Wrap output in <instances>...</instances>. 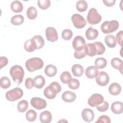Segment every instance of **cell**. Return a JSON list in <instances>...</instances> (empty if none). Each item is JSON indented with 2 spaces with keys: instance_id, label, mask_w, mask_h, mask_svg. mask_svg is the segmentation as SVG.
<instances>
[{
  "instance_id": "6da1fadb",
  "label": "cell",
  "mask_w": 123,
  "mask_h": 123,
  "mask_svg": "<svg viewBox=\"0 0 123 123\" xmlns=\"http://www.w3.org/2000/svg\"><path fill=\"white\" fill-rule=\"evenodd\" d=\"M84 50L86 55L92 57L96 55L103 54L105 51V48L101 42L96 41L86 44L84 47Z\"/></svg>"
},
{
  "instance_id": "7a4b0ae2",
  "label": "cell",
  "mask_w": 123,
  "mask_h": 123,
  "mask_svg": "<svg viewBox=\"0 0 123 123\" xmlns=\"http://www.w3.org/2000/svg\"><path fill=\"white\" fill-rule=\"evenodd\" d=\"M10 74L13 81L17 85H20L23 82L25 72L22 66L19 65L12 66L10 69Z\"/></svg>"
},
{
  "instance_id": "3957f363",
  "label": "cell",
  "mask_w": 123,
  "mask_h": 123,
  "mask_svg": "<svg viewBox=\"0 0 123 123\" xmlns=\"http://www.w3.org/2000/svg\"><path fill=\"white\" fill-rule=\"evenodd\" d=\"M61 90V86L59 83L57 82H52L49 86L44 90V95L48 99L54 98L57 94Z\"/></svg>"
},
{
  "instance_id": "277c9868",
  "label": "cell",
  "mask_w": 123,
  "mask_h": 123,
  "mask_svg": "<svg viewBox=\"0 0 123 123\" xmlns=\"http://www.w3.org/2000/svg\"><path fill=\"white\" fill-rule=\"evenodd\" d=\"M25 65L29 72H33L41 69L44 65V62L41 58L34 57L28 59L25 62Z\"/></svg>"
},
{
  "instance_id": "5b68a950",
  "label": "cell",
  "mask_w": 123,
  "mask_h": 123,
  "mask_svg": "<svg viewBox=\"0 0 123 123\" xmlns=\"http://www.w3.org/2000/svg\"><path fill=\"white\" fill-rule=\"evenodd\" d=\"M119 26V23L116 20L106 21L101 25V30L103 33L108 34L116 31L118 28Z\"/></svg>"
},
{
  "instance_id": "8992f818",
  "label": "cell",
  "mask_w": 123,
  "mask_h": 123,
  "mask_svg": "<svg viewBox=\"0 0 123 123\" xmlns=\"http://www.w3.org/2000/svg\"><path fill=\"white\" fill-rule=\"evenodd\" d=\"M24 92L19 87H15L6 92L5 97L10 101H14L20 99L23 96Z\"/></svg>"
},
{
  "instance_id": "52a82bcc",
  "label": "cell",
  "mask_w": 123,
  "mask_h": 123,
  "mask_svg": "<svg viewBox=\"0 0 123 123\" xmlns=\"http://www.w3.org/2000/svg\"><path fill=\"white\" fill-rule=\"evenodd\" d=\"M86 18L89 24L94 25L98 24L101 21V16L96 9L92 8L89 10Z\"/></svg>"
},
{
  "instance_id": "ba28073f",
  "label": "cell",
  "mask_w": 123,
  "mask_h": 123,
  "mask_svg": "<svg viewBox=\"0 0 123 123\" xmlns=\"http://www.w3.org/2000/svg\"><path fill=\"white\" fill-rule=\"evenodd\" d=\"M71 20L74 26L78 29L83 28L86 25V22L85 18L79 14L75 13L72 15Z\"/></svg>"
},
{
  "instance_id": "9c48e42d",
  "label": "cell",
  "mask_w": 123,
  "mask_h": 123,
  "mask_svg": "<svg viewBox=\"0 0 123 123\" xmlns=\"http://www.w3.org/2000/svg\"><path fill=\"white\" fill-rule=\"evenodd\" d=\"M86 45V41L84 37L80 36H76L72 42V46L75 51H80L84 49Z\"/></svg>"
},
{
  "instance_id": "30bf717a",
  "label": "cell",
  "mask_w": 123,
  "mask_h": 123,
  "mask_svg": "<svg viewBox=\"0 0 123 123\" xmlns=\"http://www.w3.org/2000/svg\"><path fill=\"white\" fill-rule=\"evenodd\" d=\"M103 101L104 98L102 95L98 93H95L88 98L87 102L90 106L94 107L101 104Z\"/></svg>"
},
{
  "instance_id": "8fae6325",
  "label": "cell",
  "mask_w": 123,
  "mask_h": 123,
  "mask_svg": "<svg viewBox=\"0 0 123 123\" xmlns=\"http://www.w3.org/2000/svg\"><path fill=\"white\" fill-rule=\"evenodd\" d=\"M30 103L32 106L38 110L45 108L47 105L46 101L44 99L38 97L32 98Z\"/></svg>"
},
{
  "instance_id": "7c38bea8",
  "label": "cell",
  "mask_w": 123,
  "mask_h": 123,
  "mask_svg": "<svg viewBox=\"0 0 123 123\" xmlns=\"http://www.w3.org/2000/svg\"><path fill=\"white\" fill-rule=\"evenodd\" d=\"M110 77L108 74L105 72H100L96 77L97 83L100 86H105L109 82Z\"/></svg>"
},
{
  "instance_id": "4fadbf2b",
  "label": "cell",
  "mask_w": 123,
  "mask_h": 123,
  "mask_svg": "<svg viewBox=\"0 0 123 123\" xmlns=\"http://www.w3.org/2000/svg\"><path fill=\"white\" fill-rule=\"evenodd\" d=\"M45 35L47 40L50 42H55L58 39L57 30L52 27H48L46 28Z\"/></svg>"
},
{
  "instance_id": "5bb4252c",
  "label": "cell",
  "mask_w": 123,
  "mask_h": 123,
  "mask_svg": "<svg viewBox=\"0 0 123 123\" xmlns=\"http://www.w3.org/2000/svg\"><path fill=\"white\" fill-rule=\"evenodd\" d=\"M81 115L83 120L86 122H91L94 118L93 111L88 108H85L82 111Z\"/></svg>"
},
{
  "instance_id": "9a60e30c",
  "label": "cell",
  "mask_w": 123,
  "mask_h": 123,
  "mask_svg": "<svg viewBox=\"0 0 123 123\" xmlns=\"http://www.w3.org/2000/svg\"><path fill=\"white\" fill-rule=\"evenodd\" d=\"M98 73V69L94 66H90L86 68L85 70L86 76L90 79L95 78Z\"/></svg>"
},
{
  "instance_id": "2e32d148",
  "label": "cell",
  "mask_w": 123,
  "mask_h": 123,
  "mask_svg": "<svg viewBox=\"0 0 123 123\" xmlns=\"http://www.w3.org/2000/svg\"><path fill=\"white\" fill-rule=\"evenodd\" d=\"M24 49L27 52H33L37 49V45L35 40L32 38L25 41L24 44Z\"/></svg>"
},
{
  "instance_id": "e0dca14e",
  "label": "cell",
  "mask_w": 123,
  "mask_h": 123,
  "mask_svg": "<svg viewBox=\"0 0 123 123\" xmlns=\"http://www.w3.org/2000/svg\"><path fill=\"white\" fill-rule=\"evenodd\" d=\"M62 100L66 102H72L76 98V94L70 91H66L63 93L62 96Z\"/></svg>"
},
{
  "instance_id": "ac0fdd59",
  "label": "cell",
  "mask_w": 123,
  "mask_h": 123,
  "mask_svg": "<svg viewBox=\"0 0 123 123\" xmlns=\"http://www.w3.org/2000/svg\"><path fill=\"white\" fill-rule=\"evenodd\" d=\"M111 110L115 114H121L123 111V102L118 101L113 102L111 105Z\"/></svg>"
},
{
  "instance_id": "d6986e66",
  "label": "cell",
  "mask_w": 123,
  "mask_h": 123,
  "mask_svg": "<svg viewBox=\"0 0 123 123\" xmlns=\"http://www.w3.org/2000/svg\"><path fill=\"white\" fill-rule=\"evenodd\" d=\"M111 63L112 67L115 69L118 70L122 74H123V61L121 59L118 58H113L111 59Z\"/></svg>"
},
{
  "instance_id": "ffe728a7",
  "label": "cell",
  "mask_w": 123,
  "mask_h": 123,
  "mask_svg": "<svg viewBox=\"0 0 123 123\" xmlns=\"http://www.w3.org/2000/svg\"><path fill=\"white\" fill-rule=\"evenodd\" d=\"M121 86L117 83L114 82L112 83L109 87V92L111 95L113 96L118 95L121 91Z\"/></svg>"
},
{
  "instance_id": "44dd1931",
  "label": "cell",
  "mask_w": 123,
  "mask_h": 123,
  "mask_svg": "<svg viewBox=\"0 0 123 123\" xmlns=\"http://www.w3.org/2000/svg\"><path fill=\"white\" fill-rule=\"evenodd\" d=\"M39 120L42 123H49L52 120V115L50 111H44L41 112L39 116Z\"/></svg>"
},
{
  "instance_id": "7402d4cb",
  "label": "cell",
  "mask_w": 123,
  "mask_h": 123,
  "mask_svg": "<svg viewBox=\"0 0 123 123\" xmlns=\"http://www.w3.org/2000/svg\"><path fill=\"white\" fill-rule=\"evenodd\" d=\"M98 35V32L97 29L92 27H89L86 32V37L88 40H92L95 39Z\"/></svg>"
},
{
  "instance_id": "603a6c76",
  "label": "cell",
  "mask_w": 123,
  "mask_h": 123,
  "mask_svg": "<svg viewBox=\"0 0 123 123\" xmlns=\"http://www.w3.org/2000/svg\"><path fill=\"white\" fill-rule=\"evenodd\" d=\"M34 86L37 88H42L45 84V79L41 75L36 76L33 79Z\"/></svg>"
},
{
  "instance_id": "cb8c5ba5",
  "label": "cell",
  "mask_w": 123,
  "mask_h": 123,
  "mask_svg": "<svg viewBox=\"0 0 123 123\" xmlns=\"http://www.w3.org/2000/svg\"><path fill=\"white\" fill-rule=\"evenodd\" d=\"M104 41L106 44L109 48H113L116 46L117 42L115 37L112 35H107L105 37Z\"/></svg>"
},
{
  "instance_id": "d4e9b609",
  "label": "cell",
  "mask_w": 123,
  "mask_h": 123,
  "mask_svg": "<svg viewBox=\"0 0 123 123\" xmlns=\"http://www.w3.org/2000/svg\"><path fill=\"white\" fill-rule=\"evenodd\" d=\"M45 73L48 77L55 76L57 72V69L55 66L52 64H48L45 68Z\"/></svg>"
},
{
  "instance_id": "484cf974",
  "label": "cell",
  "mask_w": 123,
  "mask_h": 123,
  "mask_svg": "<svg viewBox=\"0 0 123 123\" xmlns=\"http://www.w3.org/2000/svg\"><path fill=\"white\" fill-rule=\"evenodd\" d=\"M11 9L14 12H21L23 10V5L20 1L18 0H15L11 3Z\"/></svg>"
},
{
  "instance_id": "4316f807",
  "label": "cell",
  "mask_w": 123,
  "mask_h": 123,
  "mask_svg": "<svg viewBox=\"0 0 123 123\" xmlns=\"http://www.w3.org/2000/svg\"><path fill=\"white\" fill-rule=\"evenodd\" d=\"M72 72L74 76L80 77L84 73V68L80 64H75L72 67Z\"/></svg>"
},
{
  "instance_id": "83f0119b",
  "label": "cell",
  "mask_w": 123,
  "mask_h": 123,
  "mask_svg": "<svg viewBox=\"0 0 123 123\" xmlns=\"http://www.w3.org/2000/svg\"><path fill=\"white\" fill-rule=\"evenodd\" d=\"M24 22V18L21 14H16L13 16L11 19L12 24L15 25H22Z\"/></svg>"
},
{
  "instance_id": "f1b7e54d",
  "label": "cell",
  "mask_w": 123,
  "mask_h": 123,
  "mask_svg": "<svg viewBox=\"0 0 123 123\" xmlns=\"http://www.w3.org/2000/svg\"><path fill=\"white\" fill-rule=\"evenodd\" d=\"M26 15L30 20L35 19L37 15V12L36 8L33 6L29 7L26 11Z\"/></svg>"
},
{
  "instance_id": "f546056e",
  "label": "cell",
  "mask_w": 123,
  "mask_h": 123,
  "mask_svg": "<svg viewBox=\"0 0 123 123\" xmlns=\"http://www.w3.org/2000/svg\"><path fill=\"white\" fill-rule=\"evenodd\" d=\"M107 60L104 58H98L95 61V66L98 69H103L107 65Z\"/></svg>"
},
{
  "instance_id": "4dcf8cb0",
  "label": "cell",
  "mask_w": 123,
  "mask_h": 123,
  "mask_svg": "<svg viewBox=\"0 0 123 123\" xmlns=\"http://www.w3.org/2000/svg\"><path fill=\"white\" fill-rule=\"evenodd\" d=\"M76 8L79 12H84L87 9V3L85 0H79L76 2Z\"/></svg>"
},
{
  "instance_id": "1f68e13d",
  "label": "cell",
  "mask_w": 123,
  "mask_h": 123,
  "mask_svg": "<svg viewBox=\"0 0 123 123\" xmlns=\"http://www.w3.org/2000/svg\"><path fill=\"white\" fill-rule=\"evenodd\" d=\"M37 112L34 110H29L25 113V117L29 122H34L37 118Z\"/></svg>"
},
{
  "instance_id": "d6a6232c",
  "label": "cell",
  "mask_w": 123,
  "mask_h": 123,
  "mask_svg": "<svg viewBox=\"0 0 123 123\" xmlns=\"http://www.w3.org/2000/svg\"><path fill=\"white\" fill-rule=\"evenodd\" d=\"M71 79V74L68 71L63 72L60 75V79L63 84H68Z\"/></svg>"
},
{
  "instance_id": "836d02e7",
  "label": "cell",
  "mask_w": 123,
  "mask_h": 123,
  "mask_svg": "<svg viewBox=\"0 0 123 123\" xmlns=\"http://www.w3.org/2000/svg\"><path fill=\"white\" fill-rule=\"evenodd\" d=\"M32 38L35 40L37 45V49H40L43 47L45 41L42 36L40 35H36L34 36Z\"/></svg>"
},
{
  "instance_id": "e575fe53",
  "label": "cell",
  "mask_w": 123,
  "mask_h": 123,
  "mask_svg": "<svg viewBox=\"0 0 123 123\" xmlns=\"http://www.w3.org/2000/svg\"><path fill=\"white\" fill-rule=\"evenodd\" d=\"M28 107V103L25 100L20 101L17 104V110L20 112H24L25 111Z\"/></svg>"
},
{
  "instance_id": "d590c367",
  "label": "cell",
  "mask_w": 123,
  "mask_h": 123,
  "mask_svg": "<svg viewBox=\"0 0 123 123\" xmlns=\"http://www.w3.org/2000/svg\"><path fill=\"white\" fill-rule=\"evenodd\" d=\"M11 81L9 78L7 76H3L0 80V87L3 89H7L11 86Z\"/></svg>"
},
{
  "instance_id": "8d00e7d4",
  "label": "cell",
  "mask_w": 123,
  "mask_h": 123,
  "mask_svg": "<svg viewBox=\"0 0 123 123\" xmlns=\"http://www.w3.org/2000/svg\"><path fill=\"white\" fill-rule=\"evenodd\" d=\"M37 5L42 10H46L50 5V1L49 0H39L37 1Z\"/></svg>"
},
{
  "instance_id": "74e56055",
  "label": "cell",
  "mask_w": 123,
  "mask_h": 123,
  "mask_svg": "<svg viewBox=\"0 0 123 123\" xmlns=\"http://www.w3.org/2000/svg\"><path fill=\"white\" fill-rule=\"evenodd\" d=\"M68 84L69 87L73 90L78 89L80 86L79 81H78V80L75 78L71 79V80L69 81Z\"/></svg>"
},
{
  "instance_id": "f35d334b",
  "label": "cell",
  "mask_w": 123,
  "mask_h": 123,
  "mask_svg": "<svg viewBox=\"0 0 123 123\" xmlns=\"http://www.w3.org/2000/svg\"><path fill=\"white\" fill-rule=\"evenodd\" d=\"M73 36V32L69 29H66L62 31V38L65 40L71 39Z\"/></svg>"
},
{
  "instance_id": "ab89813d",
  "label": "cell",
  "mask_w": 123,
  "mask_h": 123,
  "mask_svg": "<svg viewBox=\"0 0 123 123\" xmlns=\"http://www.w3.org/2000/svg\"><path fill=\"white\" fill-rule=\"evenodd\" d=\"M97 109L100 112L106 111L109 107V104L108 102L106 101H103L101 104L96 106Z\"/></svg>"
},
{
  "instance_id": "60d3db41",
  "label": "cell",
  "mask_w": 123,
  "mask_h": 123,
  "mask_svg": "<svg viewBox=\"0 0 123 123\" xmlns=\"http://www.w3.org/2000/svg\"><path fill=\"white\" fill-rule=\"evenodd\" d=\"M110 123L111 119L110 117L107 115H103L99 116L97 121H96V123Z\"/></svg>"
},
{
  "instance_id": "b9f144b4",
  "label": "cell",
  "mask_w": 123,
  "mask_h": 123,
  "mask_svg": "<svg viewBox=\"0 0 123 123\" xmlns=\"http://www.w3.org/2000/svg\"><path fill=\"white\" fill-rule=\"evenodd\" d=\"M25 86L27 89H30L34 86V80L31 78H27L25 81Z\"/></svg>"
},
{
  "instance_id": "7bdbcfd3",
  "label": "cell",
  "mask_w": 123,
  "mask_h": 123,
  "mask_svg": "<svg viewBox=\"0 0 123 123\" xmlns=\"http://www.w3.org/2000/svg\"><path fill=\"white\" fill-rule=\"evenodd\" d=\"M123 37V31L122 30H121L117 34L116 37H115L116 42L121 46H122Z\"/></svg>"
},
{
  "instance_id": "ee69618b",
  "label": "cell",
  "mask_w": 123,
  "mask_h": 123,
  "mask_svg": "<svg viewBox=\"0 0 123 123\" xmlns=\"http://www.w3.org/2000/svg\"><path fill=\"white\" fill-rule=\"evenodd\" d=\"M86 56L84 49L80 51H75L74 53V57L77 59H81Z\"/></svg>"
},
{
  "instance_id": "f6af8a7d",
  "label": "cell",
  "mask_w": 123,
  "mask_h": 123,
  "mask_svg": "<svg viewBox=\"0 0 123 123\" xmlns=\"http://www.w3.org/2000/svg\"><path fill=\"white\" fill-rule=\"evenodd\" d=\"M8 63V60L7 57L4 56H1L0 57V69L5 66Z\"/></svg>"
},
{
  "instance_id": "bcb514c9",
  "label": "cell",
  "mask_w": 123,
  "mask_h": 123,
  "mask_svg": "<svg viewBox=\"0 0 123 123\" xmlns=\"http://www.w3.org/2000/svg\"><path fill=\"white\" fill-rule=\"evenodd\" d=\"M103 2L108 7H111L114 5L116 2L115 0H103Z\"/></svg>"
}]
</instances>
